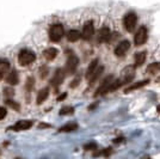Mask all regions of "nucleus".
<instances>
[{"label": "nucleus", "mask_w": 160, "mask_h": 159, "mask_svg": "<svg viewBox=\"0 0 160 159\" xmlns=\"http://www.w3.org/2000/svg\"><path fill=\"white\" fill-rule=\"evenodd\" d=\"M136 24H138V16H136V13L129 12V13H127L124 16V18H123V25H124L127 31H129V33L134 31Z\"/></svg>", "instance_id": "nucleus-4"}, {"label": "nucleus", "mask_w": 160, "mask_h": 159, "mask_svg": "<svg viewBox=\"0 0 160 159\" xmlns=\"http://www.w3.org/2000/svg\"><path fill=\"white\" fill-rule=\"evenodd\" d=\"M147 72L151 74H157L160 72V62H153L147 67Z\"/></svg>", "instance_id": "nucleus-22"}, {"label": "nucleus", "mask_w": 160, "mask_h": 159, "mask_svg": "<svg viewBox=\"0 0 160 159\" xmlns=\"http://www.w3.org/2000/svg\"><path fill=\"white\" fill-rule=\"evenodd\" d=\"M94 147H96V145H94V144H92V145H86V146H85V148H86V150H88V148H94Z\"/></svg>", "instance_id": "nucleus-29"}, {"label": "nucleus", "mask_w": 160, "mask_h": 159, "mask_svg": "<svg viewBox=\"0 0 160 159\" xmlns=\"http://www.w3.org/2000/svg\"><path fill=\"white\" fill-rule=\"evenodd\" d=\"M94 35V25H93V22H91V20H88L85 23V25L82 28V33H81V36H82V38L84 40H91L92 38V36Z\"/></svg>", "instance_id": "nucleus-8"}, {"label": "nucleus", "mask_w": 160, "mask_h": 159, "mask_svg": "<svg viewBox=\"0 0 160 159\" xmlns=\"http://www.w3.org/2000/svg\"><path fill=\"white\" fill-rule=\"evenodd\" d=\"M43 56L47 60H49V61H50V60H54L58 56V49H55V48H48V49L44 50Z\"/></svg>", "instance_id": "nucleus-18"}, {"label": "nucleus", "mask_w": 160, "mask_h": 159, "mask_svg": "<svg viewBox=\"0 0 160 159\" xmlns=\"http://www.w3.org/2000/svg\"><path fill=\"white\" fill-rule=\"evenodd\" d=\"M80 37H82V36H81L80 31H78V30H71L69 33H67V38H68L69 42H77Z\"/></svg>", "instance_id": "nucleus-19"}, {"label": "nucleus", "mask_w": 160, "mask_h": 159, "mask_svg": "<svg viewBox=\"0 0 160 159\" xmlns=\"http://www.w3.org/2000/svg\"><path fill=\"white\" fill-rule=\"evenodd\" d=\"M98 67H99V64H98V60H97V59L93 60V61L90 64V66H88V68H87V71H86L87 80L91 79V77H92V75L94 74V72L98 69Z\"/></svg>", "instance_id": "nucleus-13"}, {"label": "nucleus", "mask_w": 160, "mask_h": 159, "mask_svg": "<svg viewBox=\"0 0 160 159\" xmlns=\"http://www.w3.org/2000/svg\"><path fill=\"white\" fill-rule=\"evenodd\" d=\"M129 48H130V42L127 40L124 41H121L120 43L117 44V47L115 48V55H117V56H123V55H126L127 52L129 50Z\"/></svg>", "instance_id": "nucleus-9"}, {"label": "nucleus", "mask_w": 160, "mask_h": 159, "mask_svg": "<svg viewBox=\"0 0 160 159\" xmlns=\"http://www.w3.org/2000/svg\"><path fill=\"white\" fill-rule=\"evenodd\" d=\"M147 37H148V31H147L146 27H140L139 30L136 31L135 36H134V43L136 46H142L145 44L147 41Z\"/></svg>", "instance_id": "nucleus-7"}, {"label": "nucleus", "mask_w": 160, "mask_h": 159, "mask_svg": "<svg viewBox=\"0 0 160 159\" xmlns=\"http://www.w3.org/2000/svg\"><path fill=\"white\" fill-rule=\"evenodd\" d=\"M103 71H104V67H103V66H99V67H98V69H97V71L94 72V74L92 75V77H91V79L88 80V81H90V84H92V83H94L96 80L98 79L100 75H102Z\"/></svg>", "instance_id": "nucleus-23"}, {"label": "nucleus", "mask_w": 160, "mask_h": 159, "mask_svg": "<svg viewBox=\"0 0 160 159\" xmlns=\"http://www.w3.org/2000/svg\"><path fill=\"white\" fill-rule=\"evenodd\" d=\"M158 111H159V113H160V105L158 106Z\"/></svg>", "instance_id": "nucleus-30"}, {"label": "nucleus", "mask_w": 160, "mask_h": 159, "mask_svg": "<svg viewBox=\"0 0 160 159\" xmlns=\"http://www.w3.org/2000/svg\"><path fill=\"white\" fill-rule=\"evenodd\" d=\"M146 61V52H140L135 54V67L141 66Z\"/></svg>", "instance_id": "nucleus-20"}, {"label": "nucleus", "mask_w": 160, "mask_h": 159, "mask_svg": "<svg viewBox=\"0 0 160 159\" xmlns=\"http://www.w3.org/2000/svg\"><path fill=\"white\" fill-rule=\"evenodd\" d=\"M48 96H49V89H48V87H44V89L40 90L38 93H37V100H36V103H37L38 105L42 104V103L48 98Z\"/></svg>", "instance_id": "nucleus-14"}, {"label": "nucleus", "mask_w": 160, "mask_h": 159, "mask_svg": "<svg viewBox=\"0 0 160 159\" xmlns=\"http://www.w3.org/2000/svg\"><path fill=\"white\" fill-rule=\"evenodd\" d=\"M7 104L11 106V108H13V109H16V110H19V105L16 103V102H13V100H7Z\"/></svg>", "instance_id": "nucleus-25"}, {"label": "nucleus", "mask_w": 160, "mask_h": 159, "mask_svg": "<svg viewBox=\"0 0 160 159\" xmlns=\"http://www.w3.org/2000/svg\"><path fill=\"white\" fill-rule=\"evenodd\" d=\"M33 87V79L32 78H28V81H27V89L30 91V90H32Z\"/></svg>", "instance_id": "nucleus-27"}, {"label": "nucleus", "mask_w": 160, "mask_h": 159, "mask_svg": "<svg viewBox=\"0 0 160 159\" xmlns=\"http://www.w3.org/2000/svg\"><path fill=\"white\" fill-rule=\"evenodd\" d=\"M10 69V64L6 60H0V80L4 78V75L8 72Z\"/></svg>", "instance_id": "nucleus-17"}, {"label": "nucleus", "mask_w": 160, "mask_h": 159, "mask_svg": "<svg viewBox=\"0 0 160 159\" xmlns=\"http://www.w3.org/2000/svg\"><path fill=\"white\" fill-rule=\"evenodd\" d=\"M111 37V31L108 27H103L99 30V33H98V42L100 43H105L110 40Z\"/></svg>", "instance_id": "nucleus-12"}, {"label": "nucleus", "mask_w": 160, "mask_h": 159, "mask_svg": "<svg viewBox=\"0 0 160 159\" xmlns=\"http://www.w3.org/2000/svg\"><path fill=\"white\" fill-rule=\"evenodd\" d=\"M65 35V29L61 24H54L49 29V38L53 42L60 41Z\"/></svg>", "instance_id": "nucleus-3"}, {"label": "nucleus", "mask_w": 160, "mask_h": 159, "mask_svg": "<svg viewBox=\"0 0 160 159\" xmlns=\"http://www.w3.org/2000/svg\"><path fill=\"white\" fill-rule=\"evenodd\" d=\"M135 77V66H127L122 73H121V78L118 80H115L111 86V91H115L116 89L123 86L126 84H129Z\"/></svg>", "instance_id": "nucleus-1"}, {"label": "nucleus", "mask_w": 160, "mask_h": 159, "mask_svg": "<svg viewBox=\"0 0 160 159\" xmlns=\"http://www.w3.org/2000/svg\"><path fill=\"white\" fill-rule=\"evenodd\" d=\"M32 121H30V120H22V121H18L13 127H12V129L13 131H27L29 128H31L32 127Z\"/></svg>", "instance_id": "nucleus-11"}, {"label": "nucleus", "mask_w": 160, "mask_h": 159, "mask_svg": "<svg viewBox=\"0 0 160 159\" xmlns=\"http://www.w3.org/2000/svg\"><path fill=\"white\" fill-rule=\"evenodd\" d=\"M75 129H78V125L74 123V122H71V123H67V125H65L63 127H61L60 129H59V132L68 133V132H73Z\"/></svg>", "instance_id": "nucleus-21"}, {"label": "nucleus", "mask_w": 160, "mask_h": 159, "mask_svg": "<svg viewBox=\"0 0 160 159\" xmlns=\"http://www.w3.org/2000/svg\"><path fill=\"white\" fill-rule=\"evenodd\" d=\"M113 81H115V80H113L112 75L107 77L105 79L103 80V83L100 84V86L97 89V91H96V93H94V96H102V95H105L107 92H110Z\"/></svg>", "instance_id": "nucleus-5"}, {"label": "nucleus", "mask_w": 160, "mask_h": 159, "mask_svg": "<svg viewBox=\"0 0 160 159\" xmlns=\"http://www.w3.org/2000/svg\"><path fill=\"white\" fill-rule=\"evenodd\" d=\"M36 60V55L33 52L29 50V49H23L19 52L18 55V62L20 66H29L30 64H32Z\"/></svg>", "instance_id": "nucleus-2"}, {"label": "nucleus", "mask_w": 160, "mask_h": 159, "mask_svg": "<svg viewBox=\"0 0 160 159\" xmlns=\"http://www.w3.org/2000/svg\"><path fill=\"white\" fill-rule=\"evenodd\" d=\"M74 113V108L72 106H63L60 110V115H72Z\"/></svg>", "instance_id": "nucleus-24"}, {"label": "nucleus", "mask_w": 160, "mask_h": 159, "mask_svg": "<svg viewBox=\"0 0 160 159\" xmlns=\"http://www.w3.org/2000/svg\"><path fill=\"white\" fill-rule=\"evenodd\" d=\"M6 81L10 84V85H17L18 81H19V77H18V73L17 71H11L8 73V75L6 77Z\"/></svg>", "instance_id": "nucleus-15"}, {"label": "nucleus", "mask_w": 160, "mask_h": 159, "mask_svg": "<svg viewBox=\"0 0 160 159\" xmlns=\"http://www.w3.org/2000/svg\"><path fill=\"white\" fill-rule=\"evenodd\" d=\"M4 92L7 93L6 96H11V95H13V90H10V89H5V90H4Z\"/></svg>", "instance_id": "nucleus-28"}, {"label": "nucleus", "mask_w": 160, "mask_h": 159, "mask_svg": "<svg viewBox=\"0 0 160 159\" xmlns=\"http://www.w3.org/2000/svg\"><path fill=\"white\" fill-rule=\"evenodd\" d=\"M7 115V110L4 106H0V120H4Z\"/></svg>", "instance_id": "nucleus-26"}, {"label": "nucleus", "mask_w": 160, "mask_h": 159, "mask_svg": "<svg viewBox=\"0 0 160 159\" xmlns=\"http://www.w3.org/2000/svg\"><path fill=\"white\" fill-rule=\"evenodd\" d=\"M65 71L63 69H56V72L54 73L53 78H52V80H50V84H52V86L54 87H58L59 85H60L61 83L63 81V79H65Z\"/></svg>", "instance_id": "nucleus-10"}, {"label": "nucleus", "mask_w": 160, "mask_h": 159, "mask_svg": "<svg viewBox=\"0 0 160 159\" xmlns=\"http://www.w3.org/2000/svg\"><path fill=\"white\" fill-rule=\"evenodd\" d=\"M78 64H79V60L77 58V55H74L73 53H71L67 58V62H66V67H65V72L68 73V74H73L78 67Z\"/></svg>", "instance_id": "nucleus-6"}, {"label": "nucleus", "mask_w": 160, "mask_h": 159, "mask_svg": "<svg viewBox=\"0 0 160 159\" xmlns=\"http://www.w3.org/2000/svg\"><path fill=\"white\" fill-rule=\"evenodd\" d=\"M149 83V80L148 79H145V80H141V81H138V83H135V84H133V85H129V86L124 90V92L128 93L130 92V91H134V90H138V89H140V87L145 86V85H147Z\"/></svg>", "instance_id": "nucleus-16"}]
</instances>
